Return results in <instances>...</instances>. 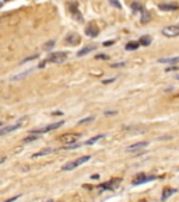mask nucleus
<instances>
[{
    "label": "nucleus",
    "instance_id": "obj_1",
    "mask_svg": "<svg viewBox=\"0 0 179 202\" xmlns=\"http://www.w3.org/2000/svg\"><path fill=\"white\" fill-rule=\"evenodd\" d=\"M90 159H91V156H83V157H79V159L73 160V162L66 163V164L62 167V170H64V171H67V170H73V169H76V167L84 164V163H87Z\"/></svg>",
    "mask_w": 179,
    "mask_h": 202
},
{
    "label": "nucleus",
    "instance_id": "obj_2",
    "mask_svg": "<svg viewBox=\"0 0 179 202\" xmlns=\"http://www.w3.org/2000/svg\"><path fill=\"white\" fill-rule=\"evenodd\" d=\"M63 121H60V122H56V124H50V125H46V126H42V128H38V129H32L30 131V133L32 135H38V133H45V132H50L53 129H57L60 126L63 125Z\"/></svg>",
    "mask_w": 179,
    "mask_h": 202
},
{
    "label": "nucleus",
    "instance_id": "obj_3",
    "mask_svg": "<svg viewBox=\"0 0 179 202\" xmlns=\"http://www.w3.org/2000/svg\"><path fill=\"white\" fill-rule=\"evenodd\" d=\"M67 55L66 52H56V53H50L49 56H48L46 62H50V63H62L67 59Z\"/></svg>",
    "mask_w": 179,
    "mask_h": 202
},
{
    "label": "nucleus",
    "instance_id": "obj_4",
    "mask_svg": "<svg viewBox=\"0 0 179 202\" xmlns=\"http://www.w3.org/2000/svg\"><path fill=\"white\" fill-rule=\"evenodd\" d=\"M24 121H25V119H21V121H18V122L13 124V125H9V126H4V128H2V129H0V135L4 136V135H7L9 132H13V131H16V129H18V128H21V126L24 125Z\"/></svg>",
    "mask_w": 179,
    "mask_h": 202
},
{
    "label": "nucleus",
    "instance_id": "obj_5",
    "mask_svg": "<svg viewBox=\"0 0 179 202\" xmlns=\"http://www.w3.org/2000/svg\"><path fill=\"white\" fill-rule=\"evenodd\" d=\"M163 34L165 36H169V38H174V36L179 35V25H168L165 28H163Z\"/></svg>",
    "mask_w": 179,
    "mask_h": 202
},
{
    "label": "nucleus",
    "instance_id": "obj_6",
    "mask_svg": "<svg viewBox=\"0 0 179 202\" xmlns=\"http://www.w3.org/2000/svg\"><path fill=\"white\" fill-rule=\"evenodd\" d=\"M79 133H69V135H63L62 138H60V140L64 143H67V145H73V143H77V140L80 139Z\"/></svg>",
    "mask_w": 179,
    "mask_h": 202
},
{
    "label": "nucleus",
    "instance_id": "obj_7",
    "mask_svg": "<svg viewBox=\"0 0 179 202\" xmlns=\"http://www.w3.org/2000/svg\"><path fill=\"white\" fill-rule=\"evenodd\" d=\"M119 182H120V178L111 180V181L105 182V184H101V185H100V189H109V191H112V189H115L116 187L119 185Z\"/></svg>",
    "mask_w": 179,
    "mask_h": 202
},
{
    "label": "nucleus",
    "instance_id": "obj_8",
    "mask_svg": "<svg viewBox=\"0 0 179 202\" xmlns=\"http://www.w3.org/2000/svg\"><path fill=\"white\" fill-rule=\"evenodd\" d=\"M80 41H81V38H80L79 34H69V35L66 36V42L69 44V45H79Z\"/></svg>",
    "mask_w": 179,
    "mask_h": 202
},
{
    "label": "nucleus",
    "instance_id": "obj_9",
    "mask_svg": "<svg viewBox=\"0 0 179 202\" xmlns=\"http://www.w3.org/2000/svg\"><path fill=\"white\" fill-rule=\"evenodd\" d=\"M98 32H100V30H98V27L95 25V23H90V25H87L86 34L88 36H97Z\"/></svg>",
    "mask_w": 179,
    "mask_h": 202
},
{
    "label": "nucleus",
    "instance_id": "obj_10",
    "mask_svg": "<svg viewBox=\"0 0 179 202\" xmlns=\"http://www.w3.org/2000/svg\"><path fill=\"white\" fill-rule=\"evenodd\" d=\"M155 180V177H148V176H139V178L133 181V185H140V184H144V182L153 181Z\"/></svg>",
    "mask_w": 179,
    "mask_h": 202
},
{
    "label": "nucleus",
    "instance_id": "obj_11",
    "mask_svg": "<svg viewBox=\"0 0 179 202\" xmlns=\"http://www.w3.org/2000/svg\"><path fill=\"white\" fill-rule=\"evenodd\" d=\"M95 48H97V45H88V47H84L83 49H80L79 52H77V56H84V55L90 53L91 51H94Z\"/></svg>",
    "mask_w": 179,
    "mask_h": 202
},
{
    "label": "nucleus",
    "instance_id": "obj_12",
    "mask_svg": "<svg viewBox=\"0 0 179 202\" xmlns=\"http://www.w3.org/2000/svg\"><path fill=\"white\" fill-rule=\"evenodd\" d=\"M148 143L147 142H139V143H134V145H132V146H129L127 147V152H134V150H137V149H141V147H144V146H147Z\"/></svg>",
    "mask_w": 179,
    "mask_h": 202
},
{
    "label": "nucleus",
    "instance_id": "obj_13",
    "mask_svg": "<svg viewBox=\"0 0 179 202\" xmlns=\"http://www.w3.org/2000/svg\"><path fill=\"white\" fill-rule=\"evenodd\" d=\"M159 63H171V65H175V63H179V56L175 58H163V59L158 60Z\"/></svg>",
    "mask_w": 179,
    "mask_h": 202
},
{
    "label": "nucleus",
    "instance_id": "obj_14",
    "mask_svg": "<svg viewBox=\"0 0 179 202\" xmlns=\"http://www.w3.org/2000/svg\"><path fill=\"white\" fill-rule=\"evenodd\" d=\"M161 10H178L179 4H159Z\"/></svg>",
    "mask_w": 179,
    "mask_h": 202
},
{
    "label": "nucleus",
    "instance_id": "obj_15",
    "mask_svg": "<svg viewBox=\"0 0 179 202\" xmlns=\"http://www.w3.org/2000/svg\"><path fill=\"white\" fill-rule=\"evenodd\" d=\"M151 36H148V35H144V36H141L139 40V42H140V45H144V47H147V45H150L151 44Z\"/></svg>",
    "mask_w": 179,
    "mask_h": 202
},
{
    "label": "nucleus",
    "instance_id": "obj_16",
    "mask_svg": "<svg viewBox=\"0 0 179 202\" xmlns=\"http://www.w3.org/2000/svg\"><path fill=\"white\" fill-rule=\"evenodd\" d=\"M140 47V42L139 41H132V42H129L126 45V49L127 51H134V49H137V48Z\"/></svg>",
    "mask_w": 179,
    "mask_h": 202
},
{
    "label": "nucleus",
    "instance_id": "obj_17",
    "mask_svg": "<svg viewBox=\"0 0 179 202\" xmlns=\"http://www.w3.org/2000/svg\"><path fill=\"white\" fill-rule=\"evenodd\" d=\"M174 192H175V189H171V188L164 189V194H163V196H161V199H163V201H166V199H168L169 196L172 195Z\"/></svg>",
    "mask_w": 179,
    "mask_h": 202
},
{
    "label": "nucleus",
    "instance_id": "obj_18",
    "mask_svg": "<svg viewBox=\"0 0 179 202\" xmlns=\"http://www.w3.org/2000/svg\"><path fill=\"white\" fill-rule=\"evenodd\" d=\"M52 152H55V150H53V149H43V150H41V152H38V153H34L32 157H39V156H45V154H49V153H52Z\"/></svg>",
    "mask_w": 179,
    "mask_h": 202
},
{
    "label": "nucleus",
    "instance_id": "obj_19",
    "mask_svg": "<svg viewBox=\"0 0 179 202\" xmlns=\"http://www.w3.org/2000/svg\"><path fill=\"white\" fill-rule=\"evenodd\" d=\"M105 138V135H98V136H95V138H91V139H88L86 142V145H94L95 142H98V140H101V139H104Z\"/></svg>",
    "mask_w": 179,
    "mask_h": 202
},
{
    "label": "nucleus",
    "instance_id": "obj_20",
    "mask_svg": "<svg viewBox=\"0 0 179 202\" xmlns=\"http://www.w3.org/2000/svg\"><path fill=\"white\" fill-rule=\"evenodd\" d=\"M94 121V116H87V118H84V119H81L80 121V125H86V124H88V122H93Z\"/></svg>",
    "mask_w": 179,
    "mask_h": 202
},
{
    "label": "nucleus",
    "instance_id": "obj_21",
    "mask_svg": "<svg viewBox=\"0 0 179 202\" xmlns=\"http://www.w3.org/2000/svg\"><path fill=\"white\" fill-rule=\"evenodd\" d=\"M76 147H80V143H73V145H66V146H63L62 149H63V150H70V149H76Z\"/></svg>",
    "mask_w": 179,
    "mask_h": 202
},
{
    "label": "nucleus",
    "instance_id": "obj_22",
    "mask_svg": "<svg viewBox=\"0 0 179 202\" xmlns=\"http://www.w3.org/2000/svg\"><path fill=\"white\" fill-rule=\"evenodd\" d=\"M147 21H150V14H148V11H144V13H143V16H141V23L146 24Z\"/></svg>",
    "mask_w": 179,
    "mask_h": 202
},
{
    "label": "nucleus",
    "instance_id": "obj_23",
    "mask_svg": "<svg viewBox=\"0 0 179 202\" xmlns=\"http://www.w3.org/2000/svg\"><path fill=\"white\" fill-rule=\"evenodd\" d=\"M132 9H133V10H139V11H141V13H144V9H143V6H141V4H139V3H133L132 4Z\"/></svg>",
    "mask_w": 179,
    "mask_h": 202
},
{
    "label": "nucleus",
    "instance_id": "obj_24",
    "mask_svg": "<svg viewBox=\"0 0 179 202\" xmlns=\"http://www.w3.org/2000/svg\"><path fill=\"white\" fill-rule=\"evenodd\" d=\"M53 45H55V42H53V41H49V42H46L45 45H43V49L49 51V49H52V48H53Z\"/></svg>",
    "mask_w": 179,
    "mask_h": 202
},
{
    "label": "nucleus",
    "instance_id": "obj_25",
    "mask_svg": "<svg viewBox=\"0 0 179 202\" xmlns=\"http://www.w3.org/2000/svg\"><path fill=\"white\" fill-rule=\"evenodd\" d=\"M35 139H37V136H30V138H25V139H23V142L24 143H27V142H31V140H35Z\"/></svg>",
    "mask_w": 179,
    "mask_h": 202
},
{
    "label": "nucleus",
    "instance_id": "obj_26",
    "mask_svg": "<svg viewBox=\"0 0 179 202\" xmlns=\"http://www.w3.org/2000/svg\"><path fill=\"white\" fill-rule=\"evenodd\" d=\"M126 63L125 62H120V63H115V65H112V67H122V66H125Z\"/></svg>",
    "mask_w": 179,
    "mask_h": 202
},
{
    "label": "nucleus",
    "instance_id": "obj_27",
    "mask_svg": "<svg viewBox=\"0 0 179 202\" xmlns=\"http://www.w3.org/2000/svg\"><path fill=\"white\" fill-rule=\"evenodd\" d=\"M116 111H105V115H116Z\"/></svg>",
    "mask_w": 179,
    "mask_h": 202
},
{
    "label": "nucleus",
    "instance_id": "obj_28",
    "mask_svg": "<svg viewBox=\"0 0 179 202\" xmlns=\"http://www.w3.org/2000/svg\"><path fill=\"white\" fill-rule=\"evenodd\" d=\"M113 42H115V41H106V42H104V47H111Z\"/></svg>",
    "mask_w": 179,
    "mask_h": 202
},
{
    "label": "nucleus",
    "instance_id": "obj_29",
    "mask_svg": "<svg viewBox=\"0 0 179 202\" xmlns=\"http://www.w3.org/2000/svg\"><path fill=\"white\" fill-rule=\"evenodd\" d=\"M97 59H108V56H106V55H97Z\"/></svg>",
    "mask_w": 179,
    "mask_h": 202
},
{
    "label": "nucleus",
    "instance_id": "obj_30",
    "mask_svg": "<svg viewBox=\"0 0 179 202\" xmlns=\"http://www.w3.org/2000/svg\"><path fill=\"white\" fill-rule=\"evenodd\" d=\"M46 63H48V62H46V60H42V62H41V63H39V66H38V67H39V69H42V67H43V66H45V65H46Z\"/></svg>",
    "mask_w": 179,
    "mask_h": 202
},
{
    "label": "nucleus",
    "instance_id": "obj_31",
    "mask_svg": "<svg viewBox=\"0 0 179 202\" xmlns=\"http://www.w3.org/2000/svg\"><path fill=\"white\" fill-rule=\"evenodd\" d=\"M176 69H178V67H176V66H172V67H166V69H165V72H169V70H176Z\"/></svg>",
    "mask_w": 179,
    "mask_h": 202
},
{
    "label": "nucleus",
    "instance_id": "obj_32",
    "mask_svg": "<svg viewBox=\"0 0 179 202\" xmlns=\"http://www.w3.org/2000/svg\"><path fill=\"white\" fill-rule=\"evenodd\" d=\"M111 4H113V6H116V7H120L119 3H116V2H112V0H111Z\"/></svg>",
    "mask_w": 179,
    "mask_h": 202
},
{
    "label": "nucleus",
    "instance_id": "obj_33",
    "mask_svg": "<svg viewBox=\"0 0 179 202\" xmlns=\"http://www.w3.org/2000/svg\"><path fill=\"white\" fill-rule=\"evenodd\" d=\"M17 198H18V196H14V198H11V199H7V201L6 202H13V201H16V199Z\"/></svg>",
    "mask_w": 179,
    "mask_h": 202
},
{
    "label": "nucleus",
    "instance_id": "obj_34",
    "mask_svg": "<svg viewBox=\"0 0 179 202\" xmlns=\"http://www.w3.org/2000/svg\"><path fill=\"white\" fill-rule=\"evenodd\" d=\"M178 79H179V77H178Z\"/></svg>",
    "mask_w": 179,
    "mask_h": 202
}]
</instances>
